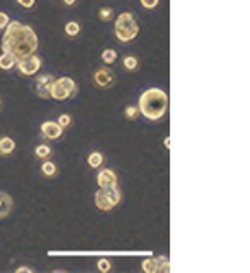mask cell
Listing matches in <instances>:
<instances>
[{
  "mask_svg": "<svg viewBox=\"0 0 250 273\" xmlns=\"http://www.w3.org/2000/svg\"><path fill=\"white\" fill-rule=\"evenodd\" d=\"M38 43V35L31 26L18 20H10L2 36V52H8L18 61L34 54Z\"/></svg>",
  "mask_w": 250,
  "mask_h": 273,
  "instance_id": "cell-1",
  "label": "cell"
},
{
  "mask_svg": "<svg viewBox=\"0 0 250 273\" xmlns=\"http://www.w3.org/2000/svg\"><path fill=\"white\" fill-rule=\"evenodd\" d=\"M137 108H139L141 116H144L146 120L159 121L169 111V95L159 87H150L141 94Z\"/></svg>",
  "mask_w": 250,
  "mask_h": 273,
  "instance_id": "cell-2",
  "label": "cell"
},
{
  "mask_svg": "<svg viewBox=\"0 0 250 273\" xmlns=\"http://www.w3.org/2000/svg\"><path fill=\"white\" fill-rule=\"evenodd\" d=\"M139 35V23L131 12H123L115 18V36L120 43H131Z\"/></svg>",
  "mask_w": 250,
  "mask_h": 273,
  "instance_id": "cell-3",
  "label": "cell"
},
{
  "mask_svg": "<svg viewBox=\"0 0 250 273\" xmlns=\"http://www.w3.org/2000/svg\"><path fill=\"white\" fill-rule=\"evenodd\" d=\"M95 206L100 209V211H111L115 209L118 204L123 201V192L121 188L111 187V188H98V192L95 193Z\"/></svg>",
  "mask_w": 250,
  "mask_h": 273,
  "instance_id": "cell-4",
  "label": "cell"
},
{
  "mask_svg": "<svg viewBox=\"0 0 250 273\" xmlns=\"http://www.w3.org/2000/svg\"><path fill=\"white\" fill-rule=\"evenodd\" d=\"M77 95V84L75 80L71 79V77H59V79H54L51 85V92H49V99L56 100V101H64L69 100L72 97Z\"/></svg>",
  "mask_w": 250,
  "mask_h": 273,
  "instance_id": "cell-5",
  "label": "cell"
},
{
  "mask_svg": "<svg viewBox=\"0 0 250 273\" xmlns=\"http://www.w3.org/2000/svg\"><path fill=\"white\" fill-rule=\"evenodd\" d=\"M15 67H17L18 72L23 77H34L39 71H41L43 61H41V57L34 52V54H31V56H26V57H23V59H18L17 66Z\"/></svg>",
  "mask_w": 250,
  "mask_h": 273,
  "instance_id": "cell-6",
  "label": "cell"
},
{
  "mask_svg": "<svg viewBox=\"0 0 250 273\" xmlns=\"http://www.w3.org/2000/svg\"><path fill=\"white\" fill-rule=\"evenodd\" d=\"M141 268L144 273H167L170 272V262L165 255H157V257H150L142 260Z\"/></svg>",
  "mask_w": 250,
  "mask_h": 273,
  "instance_id": "cell-7",
  "label": "cell"
},
{
  "mask_svg": "<svg viewBox=\"0 0 250 273\" xmlns=\"http://www.w3.org/2000/svg\"><path fill=\"white\" fill-rule=\"evenodd\" d=\"M54 82L52 74H39L34 79V94H36L39 99L48 100L49 99V92H51V85Z\"/></svg>",
  "mask_w": 250,
  "mask_h": 273,
  "instance_id": "cell-8",
  "label": "cell"
},
{
  "mask_svg": "<svg viewBox=\"0 0 250 273\" xmlns=\"http://www.w3.org/2000/svg\"><path fill=\"white\" fill-rule=\"evenodd\" d=\"M93 84H95L97 89H100V90L111 89L113 84H115V75H113V72L110 69H106V67H100V69H97L93 72Z\"/></svg>",
  "mask_w": 250,
  "mask_h": 273,
  "instance_id": "cell-9",
  "label": "cell"
},
{
  "mask_svg": "<svg viewBox=\"0 0 250 273\" xmlns=\"http://www.w3.org/2000/svg\"><path fill=\"white\" fill-rule=\"evenodd\" d=\"M97 185L98 188H111L118 185V175L111 169H100L97 174Z\"/></svg>",
  "mask_w": 250,
  "mask_h": 273,
  "instance_id": "cell-10",
  "label": "cell"
},
{
  "mask_svg": "<svg viewBox=\"0 0 250 273\" xmlns=\"http://www.w3.org/2000/svg\"><path fill=\"white\" fill-rule=\"evenodd\" d=\"M41 134L49 141H57V139H61V136L64 134V129L59 126L57 121L48 120L41 124Z\"/></svg>",
  "mask_w": 250,
  "mask_h": 273,
  "instance_id": "cell-11",
  "label": "cell"
},
{
  "mask_svg": "<svg viewBox=\"0 0 250 273\" xmlns=\"http://www.w3.org/2000/svg\"><path fill=\"white\" fill-rule=\"evenodd\" d=\"M13 209V198L7 192H0V219L10 216Z\"/></svg>",
  "mask_w": 250,
  "mask_h": 273,
  "instance_id": "cell-12",
  "label": "cell"
},
{
  "mask_svg": "<svg viewBox=\"0 0 250 273\" xmlns=\"http://www.w3.org/2000/svg\"><path fill=\"white\" fill-rule=\"evenodd\" d=\"M15 149H17V143L12 138H8V136H2L0 138V155L2 157L12 155L15 152Z\"/></svg>",
  "mask_w": 250,
  "mask_h": 273,
  "instance_id": "cell-13",
  "label": "cell"
},
{
  "mask_svg": "<svg viewBox=\"0 0 250 273\" xmlns=\"http://www.w3.org/2000/svg\"><path fill=\"white\" fill-rule=\"evenodd\" d=\"M87 164L90 169H101L103 165H105V155H103L101 152H98V150H93V152L88 154L87 157Z\"/></svg>",
  "mask_w": 250,
  "mask_h": 273,
  "instance_id": "cell-14",
  "label": "cell"
},
{
  "mask_svg": "<svg viewBox=\"0 0 250 273\" xmlns=\"http://www.w3.org/2000/svg\"><path fill=\"white\" fill-rule=\"evenodd\" d=\"M59 172V169H57V165L52 162V160H43V164H41V174L44 175V177H48V178H54L57 175Z\"/></svg>",
  "mask_w": 250,
  "mask_h": 273,
  "instance_id": "cell-15",
  "label": "cell"
},
{
  "mask_svg": "<svg viewBox=\"0 0 250 273\" xmlns=\"http://www.w3.org/2000/svg\"><path fill=\"white\" fill-rule=\"evenodd\" d=\"M15 66H17V59L8 54V52H2L0 54V69L2 71H12L15 69Z\"/></svg>",
  "mask_w": 250,
  "mask_h": 273,
  "instance_id": "cell-16",
  "label": "cell"
},
{
  "mask_svg": "<svg viewBox=\"0 0 250 273\" xmlns=\"http://www.w3.org/2000/svg\"><path fill=\"white\" fill-rule=\"evenodd\" d=\"M34 155L39 159V160H46V159H51V155H52V149H51V146H48V144H38L36 148H34Z\"/></svg>",
  "mask_w": 250,
  "mask_h": 273,
  "instance_id": "cell-17",
  "label": "cell"
},
{
  "mask_svg": "<svg viewBox=\"0 0 250 273\" xmlns=\"http://www.w3.org/2000/svg\"><path fill=\"white\" fill-rule=\"evenodd\" d=\"M82 31V25L78 22H67L66 26H64V33L69 36V38H77L78 35H80Z\"/></svg>",
  "mask_w": 250,
  "mask_h": 273,
  "instance_id": "cell-18",
  "label": "cell"
},
{
  "mask_svg": "<svg viewBox=\"0 0 250 273\" xmlns=\"http://www.w3.org/2000/svg\"><path fill=\"white\" fill-rule=\"evenodd\" d=\"M123 67H125L127 72H136L137 69H139V59L132 54L125 56L123 57Z\"/></svg>",
  "mask_w": 250,
  "mask_h": 273,
  "instance_id": "cell-19",
  "label": "cell"
},
{
  "mask_svg": "<svg viewBox=\"0 0 250 273\" xmlns=\"http://www.w3.org/2000/svg\"><path fill=\"white\" fill-rule=\"evenodd\" d=\"M98 18H100L103 23L113 22V18H115V12H113L111 7H101L100 10H98Z\"/></svg>",
  "mask_w": 250,
  "mask_h": 273,
  "instance_id": "cell-20",
  "label": "cell"
},
{
  "mask_svg": "<svg viewBox=\"0 0 250 273\" xmlns=\"http://www.w3.org/2000/svg\"><path fill=\"white\" fill-rule=\"evenodd\" d=\"M141 116L139 113V108H137L136 105H127L126 108H125V118L127 121H136L137 118Z\"/></svg>",
  "mask_w": 250,
  "mask_h": 273,
  "instance_id": "cell-21",
  "label": "cell"
},
{
  "mask_svg": "<svg viewBox=\"0 0 250 273\" xmlns=\"http://www.w3.org/2000/svg\"><path fill=\"white\" fill-rule=\"evenodd\" d=\"M118 59V52L115 50H105L101 52V61L105 62V64H115Z\"/></svg>",
  "mask_w": 250,
  "mask_h": 273,
  "instance_id": "cell-22",
  "label": "cell"
},
{
  "mask_svg": "<svg viewBox=\"0 0 250 273\" xmlns=\"http://www.w3.org/2000/svg\"><path fill=\"white\" fill-rule=\"evenodd\" d=\"M97 268H98V272H101V273H110L113 270V263L110 258H100V260L97 262Z\"/></svg>",
  "mask_w": 250,
  "mask_h": 273,
  "instance_id": "cell-23",
  "label": "cell"
},
{
  "mask_svg": "<svg viewBox=\"0 0 250 273\" xmlns=\"http://www.w3.org/2000/svg\"><path fill=\"white\" fill-rule=\"evenodd\" d=\"M57 123H59V126H61L62 129H67V128H71V126H72L74 120H72V116H71V115L62 113V115H59V116H57Z\"/></svg>",
  "mask_w": 250,
  "mask_h": 273,
  "instance_id": "cell-24",
  "label": "cell"
},
{
  "mask_svg": "<svg viewBox=\"0 0 250 273\" xmlns=\"http://www.w3.org/2000/svg\"><path fill=\"white\" fill-rule=\"evenodd\" d=\"M139 2L146 10H154L155 7H159L160 0H139Z\"/></svg>",
  "mask_w": 250,
  "mask_h": 273,
  "instance_id": "cell-25",
  "label": "cell"
},
{
  "mask_svg": "<svg viewBox=\"0 0 250 273\" xmlns=\"http://www.w3.org/2000/svg\"><path fill=\"white\" fill-rule=\"evenodd\" d=\"M17 3L25 10H29V8H33L36 5V0H17Z\"/></svg>",
  "mask_w": 250,
  "mask_h": 273,
  "instance_id": "cell-26",
  "label": "cell"
},
{
  "mask_svg": "<svg viewBox=\"0 0 250 273\" xmlns=\"http://www.w3.org/2000/svg\"><path fill=\"white\" fill-rule=\"evenodd\" d=\"M10 23V17L5 12H0V30H5Z\"/></svg>",
  "mask_w": 250,
  "mask_h": 273,
  "instance_id": "cell-27",
  "label": "cell"
},
{
  "mask_svg": "<svg viewBox=\"0 0 250 273\" xmlns=\"http://www.w3.org/2000/svg\"><path fill=\"white\" fill-rule=\"evenodd\" d=\"M15 272H17V273H33L34 270H33V268H29V267H18Z\"/></svg>",
  "mask_w": 250,
  "mask_h": 273,
  "instance_id": "cell-28",
  "label": "cell"
},
{
  "mask_svg": "<svg viewBox=\"0 0 250 273\" xmlns=\"http://www.w3.org/2000/svg\"><path fill=\"white\" fill-rule=\"evenodd\" d=\"M62 3L66 7H72V5H75L77 3V0H62Z\"/></svg>",
  "mask_w": 250,
  "mask_h": 273,
  "instance_id": "cell-29",
  "label": "cell"
},
{
  "mask_svg": "<svg viewBox=\"0 0 250 273\" xmlns=\"http://www.w3.org/2000/svg\"><path fill=\"white\" fill-rule=\"evenodd\" d=\"M0 108H2V99H0Z\"/></svg>",
  "mask_w": 250,
  "mask_h": 273,
  "instance_id": "cell-30",
  "label": "cell"
}]
</instances>
